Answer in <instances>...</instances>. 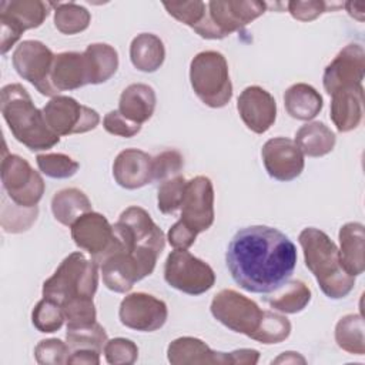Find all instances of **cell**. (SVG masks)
<instances>
[{
	"label": "cell",
	"mask_w": 365,
	"mask_h": 365,
	"mask_svg": "<svg viewBox=\"0 0 365 365\" xmlns=\"http://www.w3.org/2000/svg\"><path fill=\"white\" fill-rule=\"evenodd\" d=\"M64 319L66 318L61 305L46 297H43V299L36 304L31 312L33 325L37 328V331L44 334L58 331L63 327Z\"/></svg>",
	"instance_id": "cell-36"
},
{
	"label": "cell",
	"mask_w": 365,
	"mask_h": 365,
	"mask_svg": "<svg viewBox=\"0 0 365 365\" xmlns=\"http://www.w3.org/2000/svg\"><path fill=\"white\" fill-rule=\"evenodd\" d=\"M51 6L53 3L41 0H3L0 3L1 54H6L26 30L40 27Z\"/></svg>",
	"instance_id": "cell-10"
},
{
	"label": "cell",
	"mask_w": 365,
	"mask_h": 365,
	"mask_svg": "<svg viewBox=\"0 0 365 365\" xmlns=\"http://www.w3.org/2000/svg\"><path fill=\"white\" fill-rule=\"evenodd\" d=\"M284 106L292 118L309 121L319 114L324 107V100L312 86L297 83L285 90Z\"/></svg>",
	"instance_id": "cell-27"
},
{
	"label": "cell",
	"mask_w": 365,
	"mask_h": 365,
	"mask_svg": "<svg viewBox=\"0 0 365 365\" xmlns=\"http://www.w3.org/2000/svg\"><path fill=\"white\" fill-rule=\"evenodd\" d=\"M268 305L284 314L301 312L311 301V289L301 279H292L282 284L279 288L265 297Z\"/></svg>",
	"instance_id": "cell-32"
},
{
	"label": "cell",
	"mask_w": 365,
	"mask_h": 365,
	"mask_svg": "<svg viewBox=\"0 0 365 365\" xmlns=\"http://www.w3.org/2000/svg\"><path fill=\"white\" fill-rule=\"evenodd\" d=\"M113 227L121 247L134 255L147 274L151 275L165 247V237L161 228L144 208L137 205L125 208Z\"/></svg>",
	"instance_id": "cell-4"
},
{
	"label": "cell",
	"mask_w": 365,
	"mask_h": 365,
	"mask_svg": "<svg viewBox=\"0 0 365 365\" xmlns=\"http://www.w3.org/2000/svg\"><path fill=\"white\" fill-rule=\"evenodd\" d=\"M194 234L207 231L214 222V187L208 177L197 175L187 181L178 220Z\"/></svg>",
	"instance_id": "cell-15"
},
{
	"label": "cell",
	"mask_w": 365,
	"mask_h": 365,
	"mask_svg": "<svg viewBox=\"0 0 365 365\" xmlns=\"http://www.w3.org/2000/svg\"><path fill=\"white\" fill-rule=\"evenodd\" d=\"M88 67L90 84H101L110 80L118 68L117 50L106 43H93L84 50Z\"/></svg>",
	"instance_id": "cell-31"
},
{
	"label": "cell",
	"mask_w": 365,
	"mask_h": 365,
	"mask_svg": "<svg viewBox=\"0 0 365 365\" xmlns=\"http://www.w3.org/2000/svg\"><path fill=\"white\" fill-rule=\"evenodd\" d=\"M54 26L63 34H77L84 31L91 21L90 11L73 1L54 3Z\"/></svg>",
	"instance_id": "cell-34"
},
{
	"label": "cell",
	"mask_w": 365,
	"mask_h": 365,
	"mask_svg": "<svg viewBox=\"0 0 365 365\" xmlns=\"http://www.w3.org/2000/svg\"><path fill=\"white\" fill-rule=\"evenodd\" d=\"M1 184L4 194L17 205L34 208L43 198L46 184L43 177L33 170L27 160L3 150Z\"/></svg>",
	"instance_id": "cell-8"
},
{
	"label": "cell",
	"mask_w": 365,
	"mask_h": 365,
	"mask_svg": "<svg viewBox=\"0 0 365 365\" xmlns=\"http://www.w3.org/2000/svg\"><path fill=\"white\" fill-rule=\"evenodd\" d=\"M67 344L71 349L77 348H91L101 354L104 349L107 339L106 329L96 321L91 325L77 327V328H67L66 332Z\"/></svg>",
	"instance_id": "cell-37"
},
{
	"label": "cell",
	"mask_w": 365,
	"mask_h": 365,
	"mask_svg": "<svg viewBox=\"0 0 365 365\" xmlns=\"http://www.w3.org/2000/svg\"><path fill=\"white\" fill-rule=\"evenodd\" d=\"M155 103L157 97L151 86L134 83L123 90L118 101V111L130 121L143 124L154 114Z\"/></svg>",
	"instance_id": "cell-26"
},
{
	"label": "cell",
	"mask_w": 365,
	"mask_h": 365,
	"mask_svg": "<svg viewBox=\"0 0 365 365\" xmlns=\"http://www.w3.org/2000/svg\"><path fill=\"white\" fill-rule=\"evenodd\" d=\"M113 177L125 190L141 188L153 182V157L137 148H125L113 163Z\"/></svg>",
	"instance_id": "cell-21"
},
{
	"label": "cell",
	"mask_w": 365,
	"mask_h": 365,
	"mask_svg": "<svg viewBox=\"0 0 365 365\" xmlns=\"http://www.w3.org/2000/svg\"><path fill=\"white\" fill-rule=\"evenodd\" d=\"M36 163L38 170L44 175L50 178H57V180L70 178L80 168V164L76 160H73L70 155L63 153L38 154L36 157Z\"/></svg>",
	"instance_id": "cell-39"
},
{
	"label": "cell",
	"mask_w": 365,
	"mask_h": 365,
	"mask_svg": "<svg viewBox=\"0 0 365 365\" xmlns=\"http://www.w3.org/2000/svg\"><path fill=\"white\" fill-rule=\"evenodd\" d=\"M298 241L305 265L314 274L321 291L331 299L345 298L355 287V277L342 268L336 244L324 231L314 227L304 228Z\"/></svg>",
	"instance_id": "cell-3"
},
{
	"label": "cell",
	"mask_w": 365,
	"mask_h": 365,
	"mask_svg": "<svg viewBox=\"0 0 365 365\" xmlns=\"http://www.w3.org/2000/svg\"><path fill=\"white\" fill-rule=\"evenodd\" d=\"M0 110L13 137L31 151L54 147L60 137L46 123L43 110H38L29 91L19 83L1 88Z\"/></svg>",
	"instance_id": "cell-2"
},
{
	"label": "cell",
	"mask_w": 365,
	"mask_h": 365,
	"mask_svg": "<svg viewBox=\"0 0 365 365\" xmlns=\"http://www.w3.org/2000/svg\"><path fill=\"white\" fill-rule=\"evenodd\" d=\"M211 314L228 329L257 339L267 311L261 309L255 301L237 292L235 289H221L211 301Z\"/></svg>",
	"instance_id": "cell-7"
},
{
	"label": "cell",
	"mask_w": 365,
	"mask_h": 365,
	"mask_svg": "<svg viewBox=\"0 0 365 365\" xmlns=\"http://www.w3.org/2000/svg\"><path fill=\"white\" fill-rule=\"evenodd\" d=\"M120 322L135 331L153 332L160 329L168 317L164 301L145 292H133L123 298L118 309Z\"/></svg>",
	"instance_id": "cell-16"
},
{
	"label": "cell",
	"mask_w": 365,
	"mask_h": 365,
	"mask_svg": "<svg viewBox=\"0 0 365 365\" xmlns=\"http://www.w3.org/2000/svg\"><path fill=\"white\" fill-rule=\"evenodd\" d=\"M50 80L57 94L60 91L76 90L90 84L88 67L84 53L64 51L56 54Z\"/></svg>",
	"instance_id": "cell-23"
},
{
	"label": "cell",
	"mask_w": 365,
	"mask_h": 365,
	"mask_svg": "<svg viewBox=\"0 0 365 365\" xmlns=\"http://www.w3.org/2000/svg\"><path fill=\"white\" fill-rule=\"evenodd\" d=\"M305 364V358L301 356L298 352H292V351H288V352H282L278 358H275L272 361V364Z\"/></svg>",
	"instance_id": "cell-51"
},
{
	"label": "cell",
	"mask_w": 365,
	"mask_h": 365,
	"mask_svg": "<svg viewBox=\"0 0 365 365\" xmlns=\"http://www.w3.org/2000/svg\"><path fill=\"white\" fill-rule=\"evenodd\" d=\"M184 157L177 150H165L153 158V181H165L180 174Z\"/></svg>",
	"instance_id": "cell-45"
},
{
	"label": "cell",
	"mask_w": 365,
	"mask_h": 365,
	"mask_svg": "<svg viewBox=\"0 0 365 365\" xmlns=\"http://www.w3.org/2000/svg\"><path fill=\"white\" fill-rule=\"evenodd\" d=\"M103 127L107 133L125 138L134 137L141 130V124L130 121L118 110H113L104 115Z\"/></svg>",
	"instance_id": "cell-47"
},
{
	"label": "cell",
	"mask_w": 365,
	"mask_h": 365,
	"mask_svg": "<svg viewBox=\"0 0 365 365\" xmlns=\"http://www.w3.org/2000/svg\"><path fill=\"white\" fill-rule=\"evenodd\" d=\"M165 282L188 295H201L215 284L214 269L187 250H174L164 265Z\"/></svg>",
	"instance_id": "cell-9"
},
{
	"label": "cell",
	"mask_w": 365,
	"mask_h": 365,
	"mask_svg": "<svg viewBox=\"0 0 365 365\" xmlns=\"http://www.w3.org/2000/svg\"><path fill=\"white\" fill-rule=\"evenodd\" d=\"M287 6H288L289 14L299 21H312L317 17H319L322 13H327L329 7L332 10V3H327L322 0H308V1L292 0V1H288Z\"/></svg>",
	"instance_id": "cell-46"
},
{
	"label": "cell",
	"mask_w": 365,
	"mask_h": 365,
	"mask_svg": "<svg viewBox=\"0 0 365 365\" xmlns=\"http://www.w3.org/2000/svg\"><path fill=\"white\" fill-rule=\"evenodd\" d=\"M336 345L352 355L365 354L364 318L361 314H348L342 317L335 327Z\"/></svg>",
	"instance_id": "cell-33"
},
{
	"label": "cell",
	"mask_w": 365,
	"mask_h": 365,
	"mask_svg": "<svg viewBox=\"0 0 365 365\" xmlns=\"http://www.w3.org/2000/svg\"><path fill=\"white\" fill-rule=\"evenodd\" d=\"M187 187V180L182 175L171 177L161 182L157 192V205L163 214H174L181 208Z\"/></svg>",
	"instance_id": "cell-40"
},
{
	"label": "cell",
	"mask_w": 365,
	"mask_h": 365,
	"mask_svg": "<svg viewBox=\"0 0 365 365\" xmlns=\"http://www.w3.org/2000/svg\"><path fill=\"white\" fill-rule=\"evenodd\" d=\"M225 262L242 289L271 294L291 278L297 265V247L277 228L251 225L238 230L231 238Z\"/></svg>",
	"instance_id": "cell-1"
},
{
	"label": "cell",
	"mask_w": 365,
	"mask_h": 365,
	"mask_svg": "<svg viewBox=\"0 0 365 365\" xmlns=\"http://www.w3.org/2000/svg\"><path fill=\"white\" fill-rule=\"evenodd\" d=\"M289 334H291L289 319L281 314L267 311L261 331L255 341L265 344V345L279 344V342L285 341L289 336Z\"/></svg>",
	"instance_id": "cell-42"
},
{
	"label": "cell",
	"mask_w": 365,
	"mask_h": 365,
	"mask_svg": "<svg viewBox=\"0 0 365 365\" xmlns=\"http://www.w3.org/2000/svg\"><path fill=\"white\" fill-rule=\"evenodd\" d=\"M197 234L184 227L180 221H177L167 234V240L174 250H188L195 242Z\"/></svg>",
	"instance_id": "cell-48"
},
{
	"label": "cell",
	"mask_w": 365,
	"mask_h": 365,
	"mask_svg": "<svg viewBox=\"0 0 365 365\" xmlns=\"http://www.w3.org/2000/svg\"><path fill=\"white\" fill-rule=\"evenodd\" d=\"M98 267L101 269L104 285L110 291L118 294L128 292L135 282L148 275L144 267L134 258V255L121 247L120 240L118 245L101 259Z\"/></svg>",
	"instance_id": "cell-19"
},
{
	"label": "cell",
	"mask_w": 365,
	"mask_h": 365,
	"mask_svg": "<svg viewBox=\"0 0 365 365\" xmlns=\"http://www.w3.org/2000/svg\"><path fill=\"white\" fill-rule=\"evenodd\" d=\"M165 58L163 40L153 33L137 34L130 44V60L133 66L144 73L157 71Z\"/></svg>",
	"instance_id": "cell-28"
},
{
	"label": "cell",
	"mask_w": 365,
	"mask_h": 365,
	"mask_svg": "<svg viewBox=\"0 0 365 365\" xmlns=\"http://www.w3.org/2000/svg\"><path fill=\"white\" fill-rule=\"evenodd\" d=\"M237 110L247 128L255 134L267 133L277 118L275 98L259 86H248L241 91Z\"/></svg>",
	"instance_id": "cell-20"
},
{
	"label": "cell",
	"mask_w": 365,
	"mask_h": 365,
	"mask_svg": "<svg viewBox=\"0 0 365 365\" xmlns=\"http://www.w3.org/2000/svg\"><path fill=\"white\" fill-rule=\"evenodd\" d=\"M106 361L111 365H131L138 358V346L127 338H113L104 345Z\"/></svg>",
	"instance_id": "cell-44"
},
{
	"label": "cell",
	"mask_w": 365,
	"mask_h": 365,
	"mask_svg": "<svg viewBox=\"0 0 365 365\" xmlns=\"http://www.w3.org/2000/svg\"><path fill=\"white\" fill-rule=\"evenodd\" d=\"M167 358L173 365H234L231 352L212 351L204 341L194 336H181L170 342Z\"/></svg>",
	"instance_id": "cell-22"
},
{
	"label": "cell",
	"mask_w": 365,
	"mask_h": 365,
	"mask_svg": "<svg viewBox=\"0 0 365 365\" xmlns=\"http://www.w3.org/2000/svg\"><path fill=\"white\" fill-rule=\"evenodd\" d=\"M98 285V264L76 251L67 255L43 282V297L60 305L73 298H93Z\"/></svg>",
	"instance_id": "cell-5"
},
{
	"label": "cell",
	"mask_w": 365,
	"mask_h": 365,
	"mask_svg": "<svg viewBox=\"0 0 365 365\" xmlns=\"http://www.w3.org/2000/svg\"><path fill=\"white\" fill-rule=\"evenodd\" d=\"M74 244L87 251L97 264L118 245L114 227L100 212H86L70 227Z\"/></svg>",
	"instance_id": "cell-14"
},
{
	"label": "cell",
	"mask_w": 365,
	"mask_h": 365,
	"mask_svg": "<svg viewBox=\"0 0 365 365\" xmlns=\"http://www.w3.org/2000/svg\"><path fill=\"white\" fill-rule=\"evenodd\" d=\"M37 214H38L37 207L24 208L14 204L6 194L3 195L1 227L6 232L17 234V232L27 231L37 220Z\"/></svg>",
	"instance_id": "cell-35"
},
{
	"label": "cell",
	"mask_w": 365,
	"mask_h": 365,
	"mask_svg": "<svg viewBox=\"0 0 365 365\" xmlns=\"http://www.w3.org/2000/svg\"><path fill=\"white\" fill-rule=\"evenodd\" d=\"M67 328L91 325L97 321V311L93 298H73L61 304Z\"/></svg>",
	"instance_id": "cell-41"
},
{
	"label": "cell",
	"mask_w": 365,
	"mask_h": 365,
	"mask_svg": "<svg viewBox=\"0 0 365 365\" xmlns=\"http://www.w3.org/2000/svg\"><path fill=\"white\" fill-rule=\"evenodd\" d=\"M331 120L339 133L355 130L364 115V87L339 90L331 94Z\"/></svg>",
	"instance_id": "cell-24"
},
{
	"label": "cell",
	"mask_w": 365,
	"mask_h": 365,
	"mask_svg": "<svg viewBox=\"0 0 365 365\" xmlns=\"http://www.w3.org/2000/svg\"><path fill=\"white\" fill-rule=\"evenodd\" d=\"M207 7L211 40H220L238 31L267 10L264 1L255 0H217L207 3Z\"/></svg>",
	"instance_id": "cell-13"
},
{
	"label": "cell",
	"mask_w": 365,
	"mask_h": 365,
	"mask_svg": "<svg viewBox=\"0 0 365 365\" xmlns=\"http://www.w3.org/2000/svg\"><path fill=\"white\" fill-rule=\"evenodd\" d=\"M71 348L67 342L57 338L40 341L34 348V356L40 365H61L67 364Z\"/></svg>",
	"instance_id": "cell-43"
},
{
	"label": "cell",
	"mask_w": 365,
	"mask_h": 365,
	"mask_svg": "<svg viewBox=\"0 0 365 365\" xmlns=\"http://www.w3.org/2000/svg\"><path fill=\"white\" fill-rule=\"evenodd\" d=\"M365 74V50L358 43L345 46L325 67L322 83L331 96L339 90L362 86Z\"/></svg>",
	"instance_id": "cell-17"
},
{
	"label": "cell",
	"mask_w": 365,
	"mask_h": 365,
	"mask_svg": "<svg viewBox=\"0 0 365 365\" xmlns=\"http://www.w3.org/2000/svg\"><path fill=\"white\" fill-rule=\"evenodd\" d=\"M344 6L346 7L348 13H349L354 19H356V20H359V21L364 20V9H362V10H356V7H358V3H356V1H346Z\"/></svg>",
	"instance_id": "cell-52"
},
{
	"label": "cell",
	"mask_w": 365,
	"mask_h": 365,
	"mask_svg": "<svg viewBox=\"0 0 365 365\" xmlns=\"http://www.w3.org/2000/svg\"><path fill=\"white\" fill-rule=\"evenodd\" d=\"M268 175L277 181H292L301 175L305 160L294 140L287 137L269 138L261 150Z\"/></svg>",
	"instance_id": "cell-18"
},
{
	"label": "cell",
	"mask_w": 365,
	"mask_h": 365,
	"mask_svg": "<svg viewBox=\"0 0 365 365\" xmlns=\"http://www.w3.org/2000/svg\"><path fill=\"white\" fill-rule=\"evenodd\" d=\"M56 54L38 40H23L13 51L11 61L17 74L33 84L40 94L47 97L58 96L50 76Z\"/></svg>",
	"instance_id": "cell-11"
},
{
	"label": "cell",
	"mask_w": 365,
	"mask_h": 365,
	"mask_svg": "<svg viewBox=\"0 0 365 365\" xmlns=\"http://www.w3.org/2000/svg\"><path fill=\"white\" fill-rule=\"evenodd\" d=\"M67 364H80V365H98L100 352L91 348H77L71 349V354L67 359Z\"/></svg>",
	"instance_id": "cell-49"
},
{
	"label": "cell",
	"mask_w": 365,
	"mask_h": 365,
	"mask_svg": "<svg viewBox=\"0 0 365 365\" xmlns=\"http://www.w3.org/2000/svg\"><path fill=\"white\" fill-rule=\"evenodd\" d=\"M335 143L334 131L321 121L307 123L295 133V144L308 157L327 155L334 150Z\"/></svg>",
	"instance_id": "cell-29"
},
{
	"label": "cell",
	"mask_w": 365,
	"mask_h": 365,
	"mask_svg": "<svg viewBox=\"0 0 365 365\" xmlns=\"http://www.w3.org/2000/svg\"><path fill=\"white\" fill-rule=\"evenodd\" d=\"M165 10L170 16H173L180 23L191 27L194 31H197L207 19L208 7L207 3L194 0V1H171V3H163Z\"/></svg>",
	"instance_id": "cell-38"
},
{
	"label": "cell",
	"mask_w": 365,
	"mask_h": 365,
	"mask_svg": "<svg viewBox=\"0 0 365 365\" xmlns=\"http://www.w3.org/2000/svg\"><path fill=\"white\" fill-rule=\"evenodd\" d=\"M190 83L195 96L211 108L227 106L232 97L228 63L215 50H205L194 56L190 63Z\"/></svg>",
	"instance_id": "cell-6"
},
{
	"label": "cell",
	"mask_w": 365,
	"mask_h": 365,
	"mask_svg": "<svg viewBox=\"0 0 365 365\" xmlns=\"http://www.w3.org/2000/svg\"><path fill=\"white\" fill-rule=\"evenodd\" d=\"M234 365H255L259 359V352L257 349L241 348L231 352Z\"/></svg>",
	"instance_id": "cell-50"
},
{
	"label": "cell",
	"mask_w": 365,
	"mask_h": 365,
	"mask_svg": "<svg viewBox=\"0 0 365 365\" xmlns=\"http://www.w3.org/2000/svg\"><path fill=\"white\" fill-rule=\"evenodd\" d=\"M90 211H93L91 202L78 188H63L51 198V212L54 218L66 227H71L74 221Z\"/></svg>",
	"instance_id": "cell-30"
},
{
	"label": "cell",
	"mask_w": 365,
	"mask_h": 365,
	"mask_svg": "<svg viewBox=\"0 0 365 365\" xmlns=\"http://www.w3.org/2000/svg\"><path fill=\"white\" fill-rule=\"evenodd\" d=\"M339 262L351 277L365 269V230L361 222H346L339 230Z\"/></svg>",
	"instance_id": "cell-25"
},
{
	"label": "cell",
	"mask_w": 365,
	"mask_h": 365,
	"mask_svg": "<svg viewBox=\"0 0 365 365\" xmlns=\"http://www.w3.org/2000/svg\"><path fill=\"white\" fill-rule=\"evenodd\" d=\"M43 114L50 130L58 137L91 131L100 123V115L96 110L80 104L68 96L51 97L43 107Z\"/></svg>",
	"instance_id": "cell-12"
}]
</instances>
